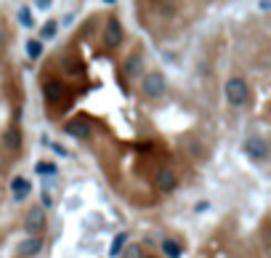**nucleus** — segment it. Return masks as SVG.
I'll return each mask as SVG.
<instances>
[{
  "mask_svg": "<svg viewBox=\"0 0 271 258\" xmlns=\"http://www.w3.org/2000/svg\"><path fill=\"white\" fill-rule=\"evenodd\" d=\"M125 75L128 78H138V75H143V53H133V56H128V62H125Z\"/></svg>",
  "mask_w": 271,
  "mask_h": 258,
  "instance_id": "9d476101",
  "label": "nucleus"
},
{
  "mask_svg": "<svg viewBox=\"0 0 271 258\" xmlns=\"http://www.w3.org/2000/svg\"><path fill=\"white\" fill-rule=\"evenodd\" d=\"M27 56H29V59H40V56H43V43L35 40V38L27 40Z\"/></svg>",
  "mask_w": 271,
  "mask_h": 258,
  "instance_id": "2eb2a0df",
  "label": "nucleus"
},
{
  "mask_svg": "<svg viewBox=\"0 0 271 258\" xmlns=\"http://www.w3.org/2000/svg\"><path fill=\"white\" fill-rule=\"evenodd\" d=\"M154 184H157V189H159V192H173L175 187H178V176H175L170 168H162V171L157 173Z\"/></svg>",
  "mask_w": 271,
  "mask_h": 258,
  "instance_id": "6e6552de",
  "label": "nucleus"
},
{
  "mask_svg": "<svg viewBox=\"0 0 271 258\" xmlns=\"http://www.w3.org/2000/svg\"><path fill=\"white\" fill-rule=\"evenodd\" d=\"M122 38H125V29H122L120 19H106L104 32H101V40H104L106 48H120V45H122Z\"/></svg>",
  "mask_w": 271,
  "mask_h": 258,
  "instance_id": "7ed1b4c3",
  "label": "nucleus"
},
{
  "mask_svg": "<svg viewBox=\"0 0 271 258\" xmlns=\"http://www.w3.org/2000/svg\"><path fill=\"white\" fill-rule=\"evenodd\" d=\"M223 99H226L229 107H245L247 99H250V85H247V80L239 78V75L229 78L226 85H223Z\"/></svg>",
  "mask_w": 271,
  "mask_h": 258,
  "instance_id": "f257e3e1",
  "label": "nucleus"
},
{
  "mask_svg": "<svg viewBox=\"0 0 271 258\" xmlns=\"http://www.w3.org/2000/svg\"><path fill=\"white\" fill-rule=\"evenodd\" d=\"M32 3H35L40 11H48V8H51L53 6V0H32Z\"/></svg>",
  "mask_w": 271,
  "mask_h": 258,
  "instance_id": "aec40b11",
  "label": "nucleus"
},
{
  "mask_svg": "<svg viewBox=\"0 0 271 258\" xmlns=\"http://www.w3.org/2000/svg\"><path fill=\"white\" fill-rule=\"evenodd\" d=\"M24 229L27 234H40L45 229V208H29L27 216H24Z\"/></svg>",
  "mask_w": 271,
  "mask_h": 258,
  "instance_id": "39448f33",
  "label": "nucleus"
},
{
  "mask_svg": "<svg viewBox=\"0 0 271 258\" xmlns=\"http://www.w3.org/2000/svg\"><path fill=\"white\" fill-rule=\"evenodd\" d=\"M104 3H115V0H104Z\"/></svg>",
  "mask_w": 271,
  "mask_h": 258,
  "instance_id": "4be33fe9",
  "label": "nucleus"
},
{
  "mask_svg": "<svg viewBox=\"0 0 271 258\" xmlns=\"http://www.w3.org/2000/svg\"><path fill=\"white\" fill-rule=\"evenodd\" d=\"M22 146V133L16 131V128H11L8 133H6V149H11V152H16Z\"/></svg>",
  "mask_w": 271,
  "mask_h": 258,
  "instance_id": "ddd939ff",
  "label": "nucleus"
},
{
  "mask_svg": "<svg viewBox=\"0 0 271 258\" xmlns=\"http://www.w3.org/2000/svg\"><path fill=\"white\" fill-rule=\"evenodd\" d=\"M3 45H6V35H3V29H0V51H3Z\"/></svg>",
  "mask_w": 271,
  "mask_h": 258,
  "instance_id": "412c9836",
  "label": "nucleus"
},
{
  "mask_svg": "<svg viewBox=\"0 0 271 258\" xmlns=\"http://www.w3.org/2000/svg\"><path fill=\"white\" fill-rule=\"evenodd\" d=\"M159 248H162V253H165L168 258H181V255H184V248H181L175 239H162V245H159Z\"/></svg>",
  "mask_w": 271,
  "mask_h": 258,
  "instance_id": "f8f14e48",
  "label": "nucleus"
},
{
  "mask_svg": "<svg viewBox=\"0 0 271 258\" xmlns=\"http://www.w3.org/2000/svg\"><path fill=\"white\" fill-rule=\"evenodd\" d=\"M11 194H13V200H27L32 194V184L24 176H16V178H11Z\"/></svg>",
  "mask_w": 271,
  "mask_h": 258,
  "instance_id": "1a4fd4ad",
  "label": "nucleus"
},
{
  "mask_svg": "<svg viewBox=\"0 0 271 258\" xmlns=\"http://www.w3.org/2000/svg\"><path fill=\"white\" fill-rule=\"evenodd\" d=\"M122 258H143L141 245H125L122 248Z\"/></svg>",
  "mask_w": 271,
  "mask_h": 258,
  "instance_id": "6ab92c4d",
  "label": "nucleus"
},
{
  "mask_svg": "<svg viewBox=\"0 0 271 258\" xmlns=\"http://www.w3.org/2000/svg\"><path fill=\"white\" fill-rule=\"evenodd\" d=\"M125 245H128V234L122 232V234H117L115 239H112V248H109V255H120Z\"/></svg>",
  "mask_w": 271,
  "mask_h": 258,
  "instance_id": "4468645a",
  "label": "nucleus"
},
{
  "mask_svg": "<svg viewBox=\"0 0 271 258\" xmlns=\"http://www.w3.org/2000/svg\"><path fill=\"white\" fill-rule=\"evenodd\" d=\"M43 94H45V101H48V104H56V101L64 96V85L56 83V80H51V83H45Z\"/></svg>",
  "mask_w": 271,
  "mask_h": 258,
  "instance_id": "9b49d317",
  "label": "nucleus"
},
{
  "mask_svg": "<svg viewBox=\"0 0 271 258\" xmlns=\"http://www.w3.org/2000/svg\"><path fill=\"white\" fill-rule=\"evenodd\" d=\"M245 155L250 160H258V162H263L268 157V144H266L263 136H250L245 141Z\"/></svg>",
  "mask_w": 271,
  "mask_h": 258,
  "instance_id": "423d86ee",
  "label": "nucleus"
},
{
  "mask_svg": "<svg viewBox=\"0 0 271 258\" xmlns=\"http://www.w3.org/2000/svg\"><path fill=\"white\" fill-rule=\"evenodd\" d=\"M35 173L38 176H56V165L53 162H35Z\"/></svg>",
  "mask_w": 271,
  "mask_h": 258,
  "instance_id": "dca6fc26",
  "label": "nucleus"
},
{
  "mask_svg": "<svg viewBox=\"0 0 271 258\" xmlns=\"http://www.w3.org/2000/svg\"><path fill=\"white\" fill-rule=\"evenodd\" d=\"M64 133H69L72 139H80V141H88L91 136H93V128H91V123L85 117H75V120H69L67 125H64Z\"/></svg>",
  "mask_w": 271,
  "mask_h": 258,
  "instance_id": "0eeeda50",
  "label": "nucleus"
},
{
  "mask_svg": "<svg viewBox=\"0 0 271 258\" xmlns=\"http://www.w3.org/2000/svg\"><path fill=\"white\" fill-rule=\"evenodd\" d=\"M43 250V237L40 234H27L19 245H16V258H35Z\"/></svg>",
  "mask_w": 271,
  "mask_h": 258,
  "instance_id": "20e7f679",
  "label": "nucleus"
},
{
  "mask_svg": "<svg viewBox=\"0 0 271 258\" xmlns=\"http://www.w3.org/2000/svg\"><path fill=\"white\" fill-rule=\"evenodd\" d=\"M16 16H19V24H22V27H27V29H29V27H35V22H32V13H29L27 6L19 8V13H16Z\"/></svg>",
  "mask_w": 271,
  "mask_h": 258,
  "instance_id": "a211bd4d",
  "label": "nucleus"
},
{
  "mask_svg": "<svg viewBox=\"0 0 271 258\" xmlns=\"http://www.w3.org/2000/svg\"><path fill=\"white\" fill-rule=\"evenodd\" d=\"M168 90V80L162 72H147L141 75V96L143 99H162Z\"/></svg>",
  "mask_w": 271,
  "mask_h": 258,
  "instance_id": "f03ea898",
  "label": "nucleus"
},
{
  "mask_svg": "<svg viewBox=\"0 0 271 258\" xmlns=\"http://www.w3.org/2000/svg\"><path fill=\"white\" fill-rule=\"evenodd\" d=\"M56 29H59V22H53V19H51V22H45V24H43V29H40L43 40H51V38L56 35Z\"/></svg>",
  "mask_w": 271,
  "mask_h": 258,
  "instance_id": "f3484780",
  "label": "nucleus"
}]
</instances>
